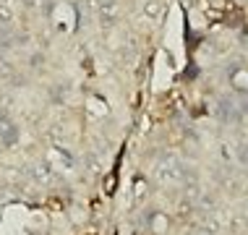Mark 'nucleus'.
I'll list each match as a JSON object with an SVG mask.
<instances>
[{
	"instance_id": "f257e3e1",
	"label": "nucleus",
	"mask_w": 248,
	"mask_h": 235,
	"mask_svg": "<svg viewBox=\"0 0 248 235\" xmlns=\"http://www.w3.org/2000/svg\"><path fill=\"white\" fill-rule=\"evenodd\" d=\"M230 81H232V89H235L238 94H248V71H243V68L235 71Z\"/></svg>"
}]
</instances>
